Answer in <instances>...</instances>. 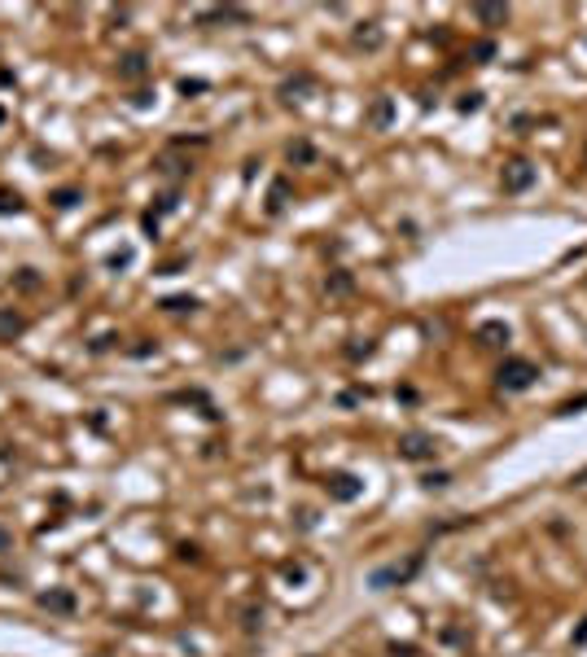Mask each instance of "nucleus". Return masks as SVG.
Listing matches in <instances>:
<instances>
[{"mask_svg":"<svg viewBox=\"0 0 587 657\" xmlns=\"http://www.w3.org/2000/svg\"><path fill=\"white\" fill-rule=\"evenodd\" d=\"M312 88H316V79L303 71V75H294V79H285V84H281V96H285V101H294L298 92H312Z\"/></svg>","mask_w":587,"mask_h":657,"instance_id":"4468645a","label":"nucleus"},{"mask_svg":"<svg viewBox=\"0 0 587 657\" xmlns=\"http://www.w3.org/2000/svg\"><path fill=\"white\" fill-rule=\"evenodd\" d=\"M324 491H329V500H338V504H351V500H360V478L355 473H329L324 478Z\"/></svg>","mask_w":587,"mask_h":657,"instance_id":"39448f33","label":"nucleus"},{"mask_svg":"<svg viewBox=\"0 0 587 657\" xmlns=\"http://www.w3.org/2000/svg\"><path fill=\"white\" fill-rule=\"evenodd\" d=\"M500 185H504V193H526L530 185H535V167L526 158H513L509 167H504V175H500Z\"/></svg>","mask_w":587,"mask_h":657,"instance_id":"20e7f679","label":"nucleus"},{"mask_svg":"<svg viewBox=\"0 0 587 657\" xmlns=\"http://www.w3.org/2000/svg\"><path fill=\"white\" fill-rule=\"evenodd\" d=\"M36 605H40L44 614H61V618H66V614H75V591L71 587H48V591L36 596Z\"/></svg>","mask_w":587,"mask_h":657,"instance_id":"423d86ee","label":"nucleus"},{"mask_svg":"<svg viewBox=\"0 0 587 657\" xmlns=\"http://www.w3.org/2000/svg\"><path fill=\"white\" fill-rule=\"evenodd\" d=\"M312 526H316V513L312 508H298V530H312Z\"/></svg>","mask_w":587,"mask_h":657,"instance_id":"c85d7f7f","label":"nucleus"},{"mask_svg":"<svg viewBox=\"0 0 587 657\" xmlns=\"http://www.w3.org/2000/svg\"><path fill=\"white\" fill-rule=\"evenodd\" d=\"M127 263H132V250H119V254H114V259H110V268H114V272H119V268H127Z\"/></svg>","mask_w":587,"mask_h":657,"instance_id":"7c9ffc66","label":"nucleus"},{"mask_svg":"<svg viewBox=\"0 0 587 657\" xmlns=\"http://www.w3.org/2000/svg\"><path fill=\"white\" fill-rule=\"evenodd\" d=\"M9 552H13V535L0 526V556H9Z\"/></svg>","mask_w":587,"mask_h":657,"instance_id":"c756f323","label":"nucleus"},{"mask_svg":"<svg viewBox=\"0 0 587 657\" xmlns=\"http://www.w3.org/2000/svg\"><path fill=\"white\" fill-rule=\"evenodd\" d=\"M162 307H167V311H193L198 298H162Z\"/></svg>","mask_w":587,"mask_h":657,"instance_id":"a878e982","label":"nucleus"},{"mask_svg":"<svg viewBox=\"0 0 587 657\" xmlns=\"http://www.w3.org/2000/svg\"><path fill=\"white\" fill-rule=\"evenodd\" d=\"M372 351H377V342H372V338H355L351 347H347V359H355V364H360V359H368Z\"/></svg>","mask_w":587,"mask_h":657,"instance_id":"f3484780","label":"nucleus"},{"mask_svg":"<svg viewBox=\"0 0 587 657\" xmlns=\"http://www.w3.org/2000/svg\"><path fill=\"white\" fill-rule=\"evenodd\" d=\"M180 92H206V79H180Z\"/></svg>","mask_w":587,"mask_h":657,"instance_id":"cd10ccee","label":"nucleus"},{"mask_svg":"<svg viewBox=\"0 0 587 657\" xmlns=\"http://www.w3.org/2000/svg\"><path fill=\"white\" fill-rule=\"evenodd\" d=\"M574 644H587V622H583V627L574 631Z\"/></svg>","mask_w":587,"mask_h":657,"instance_id":"e433bc0d","label":"nucleus"},{"mask_svg":"<svg viewBox=\"0 0 587 657\" xmlns=\"http://www.w3.org/2000/svg\"><path fill=\"white\" fill-rule=\"evenodd\" d=\"M18 285H22V289H36V285H40V276H36V272H31V268H27V272L18 276Z\"/></svg>","mask_w":587,"mask_h":657,"instance_id":"473e14b6","label":"nucleus"},{"mask_svg":"<svg viewBox=\"0 0 587 657\" xmlns=\"http://www.w3.org/2000/svg\"><path fill=\"white\" fill-rule=\"evenodd\" d=\"M48 202H53V206H57V210H71V206H75V202H79V189H57V193H53V197H48Z\"/></svg>","mask_w":587,"mask_h":657,"instance_id":"412c9836","label":"nucleus"},{"mask_svg":"<svg viewBox=\"0 0 587 657\" xmlns=\"http://www.w3.org/2000/svg\"><path fill=\"white\" fill-rule=\"evenodd\" d=\"M0 123H5V110H0Z\"/></svg>","mask_w":587,"mask_h":657,"instance_id":"4c0bfd02","label":"nucleus"},{"mask_svg":"<svg viewBox=\"0 0 587 657\" xmlns=\"http://www.w3.org/2000/svg\"><path fill=\"white\" fill-rule=\"evenodd\" d=\"M154 171H158L162 180H184V175L193 171V162H184V158H171V154H158V158H154Z\"/></svg>","mask_w":587,"mask_h":657,"instance_id":"6e6552de","label":"nucleus"},{"mask_svg":"<svg viewBox=\"0 0 587 657\" xmlns=\"http://www.w3.org/2000/svg\"><path fill=\"white\" fill-rule=\"evenodd\" d=\"M355 44H360V48H382V27L377 22H364L360 31H355Z\"/></svg>","mask_w":587,"mask_h":657,"instance_id":"2eb2a0df","label":"nucleus"},{"mask_svg":"<svg viewBox=\"0 0 587 657\" xmlns=\"http://www.w3.org/2000/svg\"><path fill=\"white\" fill-rule=\"evenodd\" d=\"M395 452H399V460H434L438 456V438L426 434V430H407V434H399Z\"/></svg>","mask_w":587,"mask_h":657,"instance_id":"f03ea898","label":"nucleus"},{"mask_svg":"<svg viewBox=\"0 0 587 657\" xmlns=\"http://www.w3.org/2000/svg\"><path fill=\"white\" fill-rule=\"evenodd\" d=\"M360 399H364L360 390H347V394H338V403H342V407H351V403H360Z\"/></svg>","mask_w":587,"mask_h":657,"instance_id":"72a5a7b5","label":"nucleus"},{"mask_svg":"<svg viewBox=\"0 0 587 657\" xmlns=\"http://www.w3.org/2000/svg\"><path fill=\"white\" fill-rule=\"evenodd\" d=\"M114 342H119V338H114V333H106V338H96V342H92V351L101 355V351H110V347H114Z\"/></svg>","mask_w":587,"mask_h":657,"instance_id":"2f4dec72","label":"nucleus"},{"mask_svg":"<svg viewBox=\"0 0 587 657\" xmlns=\"http://www.w3.org/2000/svg\"><path fill=\"white\" fill-rule=\"evenodd\" d=\"M469 57H474V62H491L495 57V44L491 40H478L474 48H469Z\"/></svg>","mask_w":587,"mask_h":657,"instance_id":"b1692460","label":"nucleus"},{"mask_svg":"<svg viewBox=\"0 0 587 657\" xmlns=\"http://www.w3.org/2000/svg\"><path fill=\"white\" fill-rule=\"evenodd\" d=\"M456 110H461V114H478L482 110V92H465L461 101H456Z\"/></svg>","mask_w":587,"mask_h":657,"instance_id":"5701e85b","label":"nucleus"},{"mask_svg":"<svg viewBox=\"0 0 587 657\" xmlns=\"http://www.w3.org/2000/svg\"><path fill=\"white\" fill-rule=\"evenodd\" d=\"M364 119H368V127H377V131L390 127V119H395V101H390V96H372V106H368Z\"/></svg>","mask_w":587,"mask_h":657,"instance_id":"9d476101","label":"nucleus"},{"mask_svg":"<svg viewBox=\"0 0 587 657\" xmlns=\"http://www.w3.org/2000/svg\"><path fill=\"white\" fill-rule=\"evenodd\" d=\"M114 71H119V79H145V75H150V57H145V53H123Z\"/></svg>","mask_w":587,"mask_h":657,"instance_id":"1a4fd4ad","label":"nucleus"},{"mask_svg":"<svg viewBox=\"0 0 587 657\" xmlns=\"http://www.w3.org/2000/svg\"><path fill=\"white\" fill-rule=\"evenodd\" d=\"M587 407V394H579V399H565L561 407H557V417H574V412H583Z\"/></svg>","mask_w":587,"mask_h":657,"instance_id":"393cba45","label":"nucleus"},{"mask_svg":"<svg viewBox=\"0 0 587 657\" xmlns=\"http://www.w3.org/2000/svg\"><path fill=\"white\" fill-rule=\"evenodd\" d=\"M478 338L491 347V342H509V324H500V320H491V324H482L478 328Z\"/></svg>","mask_w":587,"mask_h":657,"instance_id":"dca6fc26","label":"nucleus"},{"mask_svg":"<svg viewBox=\"0 0 587 657\" xmlns=\"http://www.w3.org/2000/svg\"><path fill=\"white\" fill-rule=\"evenodd\" d=\"M535 377H539V368H535L530 359L509 355V359H504V364L495 368V386H500V390H509V394H521V390H530V386H535Z\"/></svg>","mask_w":587,"mask_h":657,"instance_id":"f257e3e1","label":"nucleus"},{"mask_svg":"<svg viewBox=\"0 0 587 657\" xmlns=\"http://www.w3.org/2000/svg\"><path fill=\"white\" fill-rule=\"evenodd\" d=\"M351 289H355L351 272H329L324 276V294H329V298H342V294H351Z\"/></svg>","mask_w":587,"mask_h":657,"instance_id":"f8f14e48","label":"nucleus"},{"mask_svg":"<svg viewBox=\"0 0 587 657\" xmlns=\"http://www.w3.org/2000/svg\"><path fill=\"white\" fill-rule=\"evenodd\" d=\"M570 486H587V469H579L574 478H570Z\"/></svg>","mask_w":587,"mask_h":657,"instance_id":"c9c22d12","label":"nucleus"},{"mask_svg":"<svg viewBox=\"0 0 587 657\" xmlns=\"http://www.w3.org/2000/svg\"><path fill=\"white\" fill-rule=\"evenodd\" d=\"M175 206H180V189H167V193H162V197H158V206L150 210V215H154V219H158V215H171V210H175Z\"/></svg>","mask_w":587,"mask_h":657,"instance_id":"6ab92c4d","label":"nucleus"},{"mask_svg":"<svg viewBox=\"0 0 587 657\" xmlns=\"http://www.w3.org/2000/svg\"><path fill=\"white\" fill-rule=\"evenodd\" d=\"M22 333H27V316L13 311V307H0V342H13Z\"/></svg>","mask_w":587,"mask_h":657,"instance_id":"0eeeda50","label":"nucleus"},{"mask_svg":"<svg viewBox=\"0 0 587 657\" xmlns=\"http://www.w3.org/2000/svg\"><path fill=\"white\" fill-rule=\"evenodd\" d=\"M127 101H132L136 110H145V106H150V101H154V92H150V88H136L132 96H127Z\"/></svg>","mask_w":587,"mask_h":657,"instance_id":"bb28decb","label":"nucleus"},{"mask_svg":"<svg viewBox=\"0 0 587 657\" xmlns=\"http://www.w3.org/2000/svg\"><path fill=\"white\" fill-rule=\"evenodd\" d=\"M474 18L478 22H504V18H509V9H504V5H474Z\"/></svg>","mask_w":587,"mask_h":657,"instance_id":"a211bd4d","label":"nucleus"},{"mask_svg":"<svg viewBox=\"0 0 587 657\" xmlns=\"http://www.w3.org/2000/svg\"><path fill=\"white\" fill-rule=\"evenodd\" d=\"M285 158H289V162H298V167H312V162H316V145H312V140H289Z\"/></svg>","mask_w":587,"mask_h":657,"instance_id":"ddd939ff","label":"nucleus"},{"mask_svg":"<svg viewBox=\"0 0 587 657\" xmlns=\"http://www.w3.org/2000/svg\"><path fill=\"white\" fill-rule=\"evenodd\" d=\"M285 206H289V180H272V189H268V215H281Z\"/></svg>","mask_w":587,"mask_h":657,"instance_id":"9b49d317","label":"nucleus"},{"mask_svg":"<svg viewBox=\"0 0 587 657\" xmlns=\"http://www.w3.org/2000/svg\"><path fill=\"white\" fill-rule=\"evenodd\" d=\"M421 486H426V491H447V486H451V473H443V469H438V473H426V478H421Z\"/></svg>","mask_w":587,"mask_h":657,"instance_id":"4be33fe9","label":"nucleus"},{"mask_svg":"<svg viewBox=\"0 0 587 657\" xmlns=\"http://www.w3.org/2000/svg\"><path fill=\"white\" fill-rule=\"evenodd\" d=\"M18 210H22V197L9 193V189H0V215H18Z\"/></svg>","mask_w":587,"mask_h":657,"instance_id":"aec40b11","label":"nucleus"},{"mask_svg":"<svg viewBox=\"0 0 587 657\" xmlns=\"http://www.w3.org/2000/svg\"><path fill=\"white\" fill-rule=\"evenodd\" d=\"M421 561H426V556L416 552V556H412V561H407V565H382V570H372V579H368V583L377 587V591H386L390 583H407V579H412V574L421 570Z\"/></svg>","mask_w":587,"mask_h":657,"instance_id":"7ed1b4c3","label":"nucleus"},{"mask_svg":"<svg viewBox=\"0 0 587 657\" xmlns=\"http://www.w3.org/2000/svg\"><path fill=\"white\" fill-rule=\"evenodd\" d=\"M154 351H158L154 342H140V347H132V355H136V359H145V355H154Z\"/></svg>","mask_w":587,"mask_h":657,"instance_id":"f704fd0d","label":"nucleus"}]
</instances>
